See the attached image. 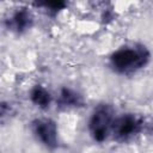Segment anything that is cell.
Instances as JSON below:
<instances>
[{
    "mask_svg": "<svg viewBox=\"0 0 153 153\" xmlns=\"http://www.w3.org/2000/svg\"><path fill=\"white\" fill-rule=\"evenodd\" d=\"M149 61V53L142 45L123 47L110 56L111 67L118 73H130L145 67Z\"/></svg>",
    "mask_w": 153,
    "mask_h": 153,
    "instance_id": "cell-1",
    "label": "cell"
},
{
    "mask_svg": "<svg viewBox=\"0 0 153 153\" xmlns=\"http://www.w3.org/2000/svg\"><path fill=\"white\" fill-rule=\"evenodd\" d=\"M112 115V109L106 104L98 105L93 110L88 121V129L94 141L103 142L108 137L115 120Z\"/></svg>",
    "mask_w": 153,
    "mask_h": 153,
    "instance_id": "cell-2",
    "label": "cell"
},
{
    "mask_svg": "<svg viewBox=\"0 0 153 153\" xmlns=\"http://www.w3.org/2000/svg\"><path fill=\"white\" fill-rule=\"evenodd\" d=\"M32 131L37 140L47 148H55L59 143L56 123L49 118H39L32 122Z\"/></svg>",
    "mask_w": 153,
    "mask_h": 153,
    "instance_id": "cell-3",
    "label": "cell"
},
{
    "mask_svg": "<svg viewBox=\"0 0 153 153\" xmlns=\"http://www.w3.org/2000/svg\"><path fill=\"white\" fill-rule=\"evenodd\" d=\"M141 128V122L134 115H122L114 120L111 131L118 140H127L137 134Z\"/></svg>",
    "mask_w": 153,
    "mask_h": 153,
    "instance_id": "cell-4",
    "label": "cell"
},
{
    "mask_svg": "<svg viewBox=\"0 0 153 153\" xmlns=\"http://www.w3.org/2000/svg\"><path fill=\"white\" fill-rule=\"evenodd\" d=\"M31 23H32L31 13L25 8H20L12 14L8 22V26L11 30L16 32H23L31 26Z\"/></svg>",
    "mask_w": 153,
    "mask_h": 153,
    "instance_id": "cell-5",
    "label": "cell"
},
{
    "mask_svg": "<svg viewBox=\"0 0 153 153\" xmlns=\"http://www.w3.org/2000/svg\"><path fill=\"white\" fill-rule=\"evenodd\" d=\"M30 99L31 102L41 108V109H47L50 106V103H51V96L50 93L48 92L47 88H44L43 86L41 85H36L31 88L30 91Z\"/></svg>",
    "mask_w": 153,
    "mask_h": 153,
    "instance_id": "cell-6",
    "label": "cell"
},
{
    "mask_svg": "<svg viewBox=\"0 0 153 153\" xmlns=\"http://www.w3.org/2000/svg\"><path fill=\"white\" fill-rule=\"evenodd\" d=\"M60 104L62 106H66V108H72V106H78L81 104V98L80 96L74 92L73 90L71 88H62L61 92H60V99H59Z\"/></svg>",
    "mask_w": 153,
    "mask_h": 153,
    "instance_id": "cell-7",
    "label": "cell"
}]
</instances>
